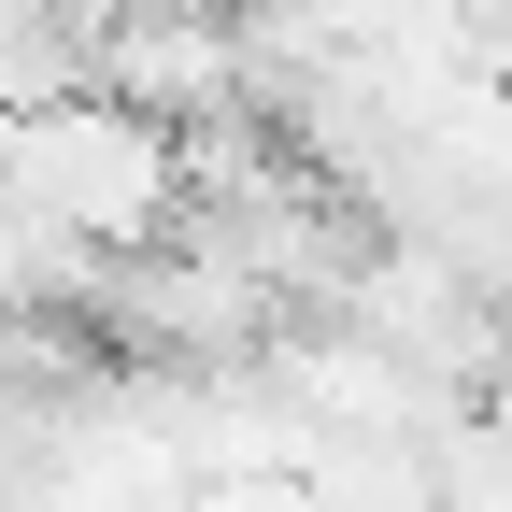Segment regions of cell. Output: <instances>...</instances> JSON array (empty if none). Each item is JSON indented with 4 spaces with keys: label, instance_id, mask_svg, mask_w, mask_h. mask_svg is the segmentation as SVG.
<instances>
[{
    "label": "cell",
    "instance_id": "obj_1",
    "mask_svg": "<svg viewBox=\"0 0 512 512\" xmlns=\"http://www.w3.org/2000/svg\"><path fill=\"white\" fill-rule=\"evenodd\" d=\"M0 185H15L29 214H57L86 256H143L185 214V128H157L114 86H72V100L0 114Z\"/></svg>",
    "mask_w": 512,
    "mask_h": 512
}]
</instances>
